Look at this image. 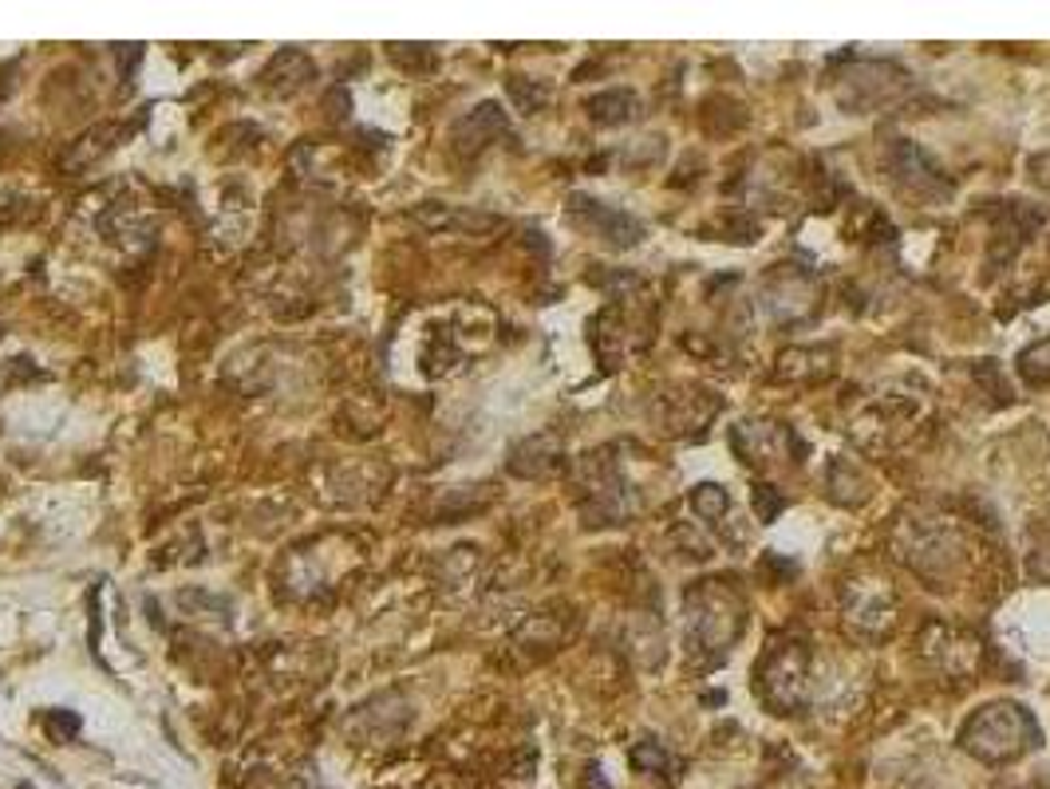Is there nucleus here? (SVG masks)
Returning <instances> with one entry per match:
<instances>
[{
    "label": "nucleus",
    "instance_id": "1",
    "mask_svg": "<svg viewBox=\"0 0 1050 789\" xmlns=\"http://www.w3.org/2000/svg\"><path fill=\"white\" fill-rule=\"evenodd\" d=\"M960 747L980 762H1008V758H1019L1039 747V727H1034L1027 707L991 703L968 719V727L960 730Z\"/></svg>",
    "mask_w": 1050,
    "mask_h": 789
},
{
    "label": "nucleus",
    "instance_id": "2",
    "mask_svg": "<svg viewBox=\"0 0 1050 789\" xmlns=\"http://www.w3.org/2000/svg\"><path fill=\"white\" fill-rule=\"evenodd\" d=\"M695 600H704V612L699 608L687 604V640H691V648H712V651H723V643H730L738 632H743V608L735 604V596L723 589H695L691 592Z\"/></svg>",
    "mask_w": 1050,
    "mask_h": 789
},
{
    "label": "nucleus",
    "instance_id": "3",
    "mask_svg": "<svg viewBox=\"0 0 1050 789\" xmlns=\"http://www.w3.org/2000/svg\"><path fill=\"white\" fill-rule=\"evenodd\" d=\"M569 217H573L585 234L612 245V249H632V245L644 241V226L636 217H628L625 209L605 206V201L589 198V194H573V198H569Z\"/></svg>",
    "mask_w": 1050,
    "mask_h": 789
},
{
    "label": "nucleus",
    "instance_id": "4",
    "mask_svg": "<svg viewBox=\"0 0 1050 789\" xmlns=\"http://www.w3.org/2000/svg\"><path fill=\"white\" fill-rule=\"evenodd\" d=\"M802 679H806V651H798V643L774 651L763 663V699H771L778 714H791L802 703Z\"/></svg>",
    "mask_w": 1050,
    "mask_h": 789
},
{
    "label": "nucleus",
    "instance_id": "5",
    "mask_svg": "<svg viewBox=\"0 0 1050 789\" xmlns=\"http://www.w3.org/2000/svg\"><path fill=\"white\" fill-rule=\"evenodd\" d=\"M893 178L901 190L916 194V198H948L952 194V183H948L944 174L932 166V158L924 155L921 147H912V142H896L893 150Z\"/></svg>",
    "mask_w": 1050,
    "mask_h": 789
},
{
    "label": "nucleus",
    "instance_id": "6",
    "mask_svg": "<svg viewBox=\"0 0 1050 789\" xmlns=\"http://www.w3.org/2000/svg\"><path fill=\"white\" fill-rule=\"evenodd\" d=\"M730 446L743 454L747 466H766V462H782L798 451L794 434L778 423H743L730 434Z\"/></svg>",
    "mask_w": 1050,
    "mask_h": 789
},
{
    "label": "nucleus",
    "instance_id": "7",
    "mask_svg": "<svg viewBox=\"0 0 1050 789\" xmlns=\"http://www.w3.org/2000/svg\"><path fill=\"white\" fill-rule=\"evenodd\" d=\"M510 130V122H506V111L498 103H482L474 107L470 115H462L459 122L451 127V142L459 155H478L482 147H490V142L498 139V135H506Z\"/></svg>",
    "mask_w": 1050,
    "mask_h": 789
},
{
    "label": "nucleus",
    "instance_id": "8",
    "mask_svg": "<svg viewBox=\"0 0 1050 789\" xmlns=\"http://www.w3.org/2000/svg\"><path fill=\"white\" fill-rule=\"evenodd\" d=\"M308 79H316V63L301 48H285L281 56H273L269 68L261 71V83L269 87L273 96H296Z\"/></svg>",
    "mask_w": 1050,
    "mask_h": 789
},
{
    "label": "nucleus",
    "instance_id": "9",
    "mask_svg": "<svg viewBox=\"0 0 1050 789\" xmlns=\"http://www.w3.org/2000/svg\"><path fill=\"white\" fill-rule=\"evenodd\" d=\"M419 221H426L431 229H462V234H487V229H498V217L490 214H459V209H431V206H419L415 209Z\"/></svg>",
    "mask_w": 1050,
    "mask_h": 789
},
{
    "label": "nucleus",
    "instance_id": "10",
    "mask_svg": "<svg viewBox=\"0 0 1050 789\" xmlns=\"http://www.w3.org/2000/svg\"><path fill=\"white\" fill-rule=\"evenodd\" d=\"M119 135H122V127H115V122H104V127L87 130L84 139L63 155V170H84L87 162H96L99 155H107V150L115 147L111 139H119Z\"/></svg>",
    "mask_w": 1050,
    "mask_h": 789
},
{
    "label": "nucleus",
    "instance_id": "11",
    "mask_svg": "<svg viewBox=\"0 0 1050 789\" xmlns=\"http://www.w3.org/2000/svg\"><path fill=\"white\" fill-rule=\"evenodd\" d=\"M636 111H640V99H636L632 91H605V96L589 99V115L597 122H608V127H620V122H628Z\"/></svg>",
    "mask_w": 1050,
    "mask_h": 789
},
{
    "label": "nucleus",
    "instance_id": "12",
    "mask_svg": "<svg viewBox=\"0 0 1050 789\" xmlns=\"http://www.w3.org/2000/svg\"><path fill=\"white\" fill-rule=\"evenodd\" d=\"M691 505H695V513H704V521H715V517H723V513H727L730 497H727V490H723V486L707 482V486H695Z\"/></svg>",
    "mask_w": 1050,
    "mask_h": 789
},
{
    "label": "nucleus",
    "instance_id": "13",
    "mask_svg": "<svg viewBox=\"0 0 1050 789\" xmlns=\"http://www.w3.org/2000/svg\"><path fill=\"white\" fill-rule=\"evenodd\" d=\"M1019 372H1023L1031 383H1047L1050 379V339H1047V344L1027 347L1023 356H1019Z\"/></svg>",
    "mask_w": 1050,
    "mask_h": 789
},
{
    "label": "nucleus",
    "instance_id": "14",
    "mask_svg": "<svg viewBox=\"0 0 1050 789\" xmlns=\"http://www.w3.org/2000/svg\"><path fill=\"white\" fill-rule=\"evenodd\" d=\"M510 96H513V103H518L521 111H538V107L549 99V87H533L530 79L513 76L510 79Z\"/></svg>",
    "mask_w": 1050,
    "mask_h": 789
},
{
    "label": "nucleus",
    "instance_id": "15",
    "mask_svg": "<svg viewBox=\"0 0 1050 789\" xmlns=\"http://www.w3.org/2000/svg\"><path fill=\"white\" fill-rule=\"evenodd\" d=\"M632 762L640 766V770H671V766H676L656 742H640V747L632 750Z\"/></svg>",
    "mask_w": 1050,
    "mask_h": 789
},
{
    "label": "nucleus",
    "instance_id": "16",
    "mask_svg": "<svg viewBox=\"0 0 1050 789\" xmlns=\"http://www.w3.org/2000/svg\"><path fill=\"white\" fill-rule=\"evenodd\" d=\"M755 510H758V517H766V521H771L774 513L782 510V497L774 494L771 486H758V494H755Z\"/></svg>",
    "mask_w": 1050,
    "mask_h": 789
}]
</instances>
